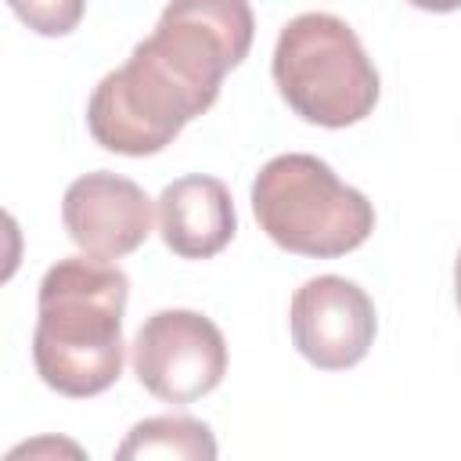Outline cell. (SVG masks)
Instances as JSON below:
<instances>
[{
    "mask_svg": "<svg viewBox=\"0 0 461 461\" xmlns=\"http://www.w3.org/2000/svg\"><path fill=\"white\" fill-rule=\"evenodd\" d=\"M130 303V277L97 256L58 259L36 295L32 364L43 385L61 396L86 400L115 385L126 360L122 313Z\"/></svg>",
    "mask_w": 461,
    "mask_h": 461,
    "instance_id": "6da1fadb",
    "label": "cell"
},
{
    "mask_svg": "<svg viewBox=\"0 0 461 461\" xmlns=\"http://www.w3.org/2000/svg\"><path fill=\"white\" fill-rule=\"evenodd\" d=\"M259 230L295 256L335 259L360 249L375 230V205L364 191L306 151L274 155L252 180Z\"/></svg>",
    "mask_w": 461,
    "mask_h": 461,
    "instance_id": "7a4b0ae2",
    "label": "cell"
},
{
    "mask_svg": "<svg viewBox=\"0 0 461 461\" xmlns=\"http://www.w3.org/2000/svg\"><path fill=\"white\" fill-rule=\"evenodd\" d=\"M270 72L285 104L299 119L328 130L367 119L382 90L360 36L328 11L295 14L281 29Z\"/></svg>",
    "mask_w": 461,
    "mask_h": 461,
    "instance_id": "3957f363",
    "label": "cell"
},
{
    "mask_svg": "<svg viewBox=\"0 0 461 461\" xmlns=\"http://www.w3.org/2000/svg\"><path fill=\"white\" fill-rule=\"evenodd\" d=\"M212 104L194 94L144 40L122 68L108 72L86 101L90 137L115 155H158L176 133Z\"/></svg>",
    "mask_w": 461,
    "mask_h": 461,
    "instance_id": "277c9868",
    "label": "cell"
},
{
    "mask_svg": "<svg viewBox=\"0 0 461 461\" xmlns=\"http://www.w3.org/2000/svg\"><path fill=\"white\" fill-rule=\"evenodd\" d=\"M252 36L249 0H169L144 43L212 104L223 76L249 58Z\"/></svg>",
    "mask_w": 461,
    "mask_h": 461,
    "instance_id": "5b68a950",
    "label": "cell"
},
{
    "mask_svg": "<svg viewBox=\"0 0 461 461\" xmlns=\"http://www.w3.org/2000/svg\"><path fill=\"white\" fill-rule=\"evenodd\" d=\"M130 349L137 382L166 403H194L227 375L223 331L198 310L151 313Z\"/></svg>",
    "mask_w": 461,
    "mask_h": 461,
    "instance_id": "8992f818",
    "label": "cell"
},
{
    "mask_svg": "<svg viewBox=\"0 0 461 461\" xmlns=\"http://www.w3.org/2000/svg\"><path fill=\"white\" fill-rule=\"evenodd\" d=\"M295 349L321 371H346L360 364L375 342L378 313L371 295L339 274L310 277L295 288L288 306Z\"/></svg>",
    "mask_w": 461,
    "mask_h": 461,
    "instance_id": "52a82bcc",
    "label": "cell"
},
{
    "mask_svg": "<svg viewBox=\"0 0 461 461\" xmlns=\"http://www.w3.org/2000/svg\"><path fill=\"white\" fill-rule=\"evenodd\" d=\"M151 198L130 176L97 169L65 187L61 223L68 238L97 259H122L137 252L151 234Z\"/></svg>",
    "mask_w": 461,
    "mask_h": 461,
    "instance_id": "ba28073f",
    "label": "cell"
},
{
    "mask_svg": "<svg viewBox=\"0 0 461 461\" xmlns=\"http://www.w3.org/2000/svg\"><path fill=\"white\" fill-rule=\"evenodd\" d=\"M234 230H238V216L223 180L191 173L162 187L158 234L173 256L209 259L230 245Z\"/></svg>",
    "mask_w": 461,
    "mask_h": 461,
    "instance_id": "9c48e42d",
    "label": "cell"
},
{
    "mask_svg": "<svg viewBox=\"0 0 461 461\" xmlns=\"http://www.w3.org/2000/svg\"><path fill=\"white\" fill-rule=\"evenodd\" d=\"M119 461L130 457H173V461H212L216 439L212 429L187 414H155L137 421L126 439L115 447Z\"/></svg>",
    "mask_w": 461,
    "mask_h": 461,
    "instance_id": "30bf717a",
    "label": "cell"
},
{
    "mask_svg": "<svg viewBox=\"0 0 461 461\" xmlns=\"http://www.w3.org/2000/svg\"><path fill=\"white\" fill-rule=\"evenodd\" d=\"M7 4L40 36H68L86 11V0H7Z\"/></svg>",
    "mask_w": 461,
    "mask_h": 461,
    "instance_id": "8fae6325",
    "label": "cell"
},
{
    "mask_svg": "<svg viewBox=\"0 0 461 461\" xmlns=\"http://www.w3.org/2000/svg\"><path fill=\"white\" fill-rule=\"evenodd\" d=\"M40 450H72V454H83L76 443H54V439H47V443H25V447H18V450H11V461L14 457H22V454H40Z\"/></svg>",
    "mask_w": 461,
    "mask_h": 461,
    "instance_id": "7c38bea8",
    "label": "cell"
},
{
    "mask_svg": "<svg viewBox=\"0 0 461 461\" xmlns=\"http://www.w3.org/2000/svg\"><path fill=\"white\" fill-rule=\"evenodd\" d=\"M407 4H414L421 11H432V14H447V11H457L461 7V0H407Z\"/></svg>",
    "mask_w": 461,
    "mask_h": 461,
    "instance_id": "4fadbf2b",
    "label": "cell"
},
{
    "mask_svg": "<svg viewBox=\"0 0 461 461\" xmlns=\"http://www.w3.org/2000/svg\"><path fill=\"white\" fill-rule=\"evenodd\" d=\"M454 295H457V310H461V252H457V263H454Z\"/></svg>",
    "mask_w": 461,
    "mask_h": 461,
    "instance_id": "5bb4252c",
    "label": "cell"
}]
</instances>
